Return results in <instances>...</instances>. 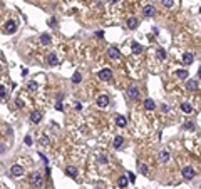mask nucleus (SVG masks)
I'll list each match as a JSON object with an SVG mask.
<instances>
[{
  "label": "nucleus",
  "instance_id": "obj_1",
  "mask_svg": "<svg viewBox=\"0 0 201 189\" xmlns=\"http://www.w3.org/2000/svg\"><path fill=\"white\" fill-rule=\"evenodd\" d=\"M17 32V24L15 20H7L5 25H4V34L7 35H12V34H15Z\"/></svg>",
  "mask_w": 201,
  "mask_h": 189
},
{
  "label": "nucleus",
  "instance_id": "obj_2",
  "mask_svg": "<svg viewBox=\"0 0 201 189\" xmlns=\"http://www.w3.org/2000/svg\"><path fill=\"white\" fill-rule=\"evenodd\" d=\"M24 172H25V171H24V167H22L20 164H14V166L10 167V176L12 178H20V176H24Z\"/></svg>",
  "mask_w": 201,
  "mask_h": 189
},
{
  "label": "nucleus",
  "instance_id": "obj_3",
  "mask_svg": "<svg viewBox=\"0 0 201 189\" xmlns=\"http://www.w3.org/2000/svg\"><path fill=\"white\" fill-rule=\"evenodd\" d=\"M97 77L101 80H111V79H112V70H111V69H101V70L97 72Z\"/></svg>",
  "mask_w": 201,
  "mask_h": 189
},
{
  "label": "nucleus",
  "instance_id": "obj_4",
  "mask_svg": "<svg viewBox=\"0 0 201 189\" xmlns=\"http://www.w3.org/2000/svg\"><path fill=\"white\" fill-rule=\"evenodd\" d=\"M30 183H32V186H34V188H42V186H44V178H42L39 172H35V174H32Z\"/></svg>",
  "mask_w": 201,
  "mask_h": 189
},
{
  "label": "nucleus",
  "instance_id": "obj_5",
  "mask_svg": "<svg viewBox=\"0 0 201 189\" xmlns=\"http://www.w3.org/2000/svg\"><path fill=\"white\" fill-rule=\"evenodd\" d=\"M181 176H183L186 181H191V179L195 178V169L191 167V166H186V167H183V171H181Z\"/></svg>",
  "mask_w": 201,
  "mask_h": 189
},
{
  "label": "nucleus",
  "instance_id": "obj_6",
  "mask_svg": "<svg viewBox=\"0 0 201 189\" xmlns=\"http://www.w3.org/2000/svg\"><path fill=\"white\" fill-rule=\"evenodd\" d=\"M128 97L133 99V101H136V99L139 97V89H138L136 86H131L128 89Z\"/></svg>",
  "mask_w": 201,
  "mask_h": 189
},
{
  "label": "nucleus",
  "instance_id": "obj_7",
  "mask_svg": "<svg viewBox=\"0 0 201 189\" xmlns=\"http://www.w3.org/2000/svg\"><path fill=\"white\" fill-rule=\"evenodd\" d=\"M96 102H97L99 107H107V106H109V97L106 96V94H101V96L97 97V101H96Z\"/></svg>",
  "mask_w": 201,
  "mask_h": 189
},
{
  "label": "nucleus",
  "instance_id": "obj_8",
  "mask_svg": "<svg viewBox=\"0 0 201 189\" xmlns=\"http://www.w3.org/2000/svg\"><path fill=\"white\" fill-rule=\"evenodd\" d=\"M107 55L111 57V59H119V57H121V50H119L117 47H109L107 49Z\"/></svg>",
  "mask_w": 201,
  "mask_h": 189
},
{
  "label": "nucleus",
  "instance_id": "obj_9",
  "mask_svg": "<svg viewBox=\"0 0 201 189\" xmlns=\"http://www.w3.org/2000/svg\"><path fill=\"white\" fill-rule=\"evenodd\" d=\"M40 121H42V112H40V111H34V112L30 114V122L39 124Z\"/></svg>",
  "mask_w": 201,
  "mask_h": 189
},
{
  "label": "nucleus",
  "instance_id": "obj_10",
  "mask_svg": "<svg viewBox=\"0 0 201 189\" xmlns=\"http://www.w3.org/2000/svg\"><path fill=\"white\" fill-rule=\"evenodd\" d=\"M47 62H49V65H57V64H59V57H57V54L50 52V54L47 55Z\"/></svg>",
  "mask_w": 201,
  "mask_h": 189
},
{
  "label": "nucleus",
  "instance_id": "obj_11",
  "mask_svg": "<svg viewBox=\"0 0 201 189\" xmlns=\"http://www.w3.org/2000/svg\"><path fill=\"white\" fill-rule=\"evenodd\" d=\"M154 12H156V9L153 5H146L144 9H143V15L144 17H153L154 15Z\"/></svg>",
  "mask_w": 201,
  "mask_h": 189
},
{
  "label": "nucleus",
  "instance_id": "obj_12",
  "mask_svg": "<svg viewBox=\"0 0 201 189\" xmlns=\"http://www.w3.org/2000/svg\"><path fill=\"white\" fill-rule=\"evenodd\" d=\"M40 44L42 45H49V44H52V35L50 34H40Z\"/></svg>",
  "mask_w": 201,
  "mask_h": 189
},
{
  "label": "nucleus",
  "instance_id": "obj_13",
  "mask_svg": "<svg viewBox=\"0 0 201 189\" xmlns=\"http://www.w3.org/2000/svg\"><path fill=\"white\" fill-rule=\"evenodd\" d=\"M116 124H117L119 127H126V126H128V119L119 114V116H116Z\"/></svg>",
  "mask_w": 201,
  "mask_h": 189
},
{
  "label": "nucleus",
  "instance_id": "obj_14",
  "mask_svg": "<svg viewBox=\"0 0 201 189\" xmlns=\"http://www.w3.org/2000/svg\"><path fill=\"white\" fill-rule=\"evenodd\" d=\"M138 25H139V22H138V19H136V17H129L128 19V27L129 29H138Z\"/></svg>",
  "mask_w": 201,
  "mask_h": 189
},
{
  "label": "nucleus",
  "instance_id": "obj_15",
  "mask_svg": "<svg viewBox=\"0 0 201 189\" xmlns=\"http://www.w3.org/2000/svg\"><path fill=\"white\" fill-rule=\"evenodd\" d=\"M193 60H195V55H193V54H189V52H186V54H183V62H184L186 65H189V64H193Z\"/></svg>",
  "mask_w": 201,
  "mask_h": 189
},
{
  "label": "nucleus",
  "instance_id": "obj_16",
  "mask_svg": "<svg viewBox=\"0 0 201 189\" xmlns=\"http://www.w3.org/2000/svg\"><path fill=\"white\" fill-rule=\"evenodd\" d=\"M66 174L69 176V178H76V176H77V169L74 167V166H67V167H66Z\"/></svg>",
  "mask_w": 201,
  "mask_h": 189
},
{
  "label": "nucleus",
  "instance_id": "obj_17",
  "mask_svg": "<svg viewBox=\"0 0 201 189\" xmlns=\"http://www.w3.org/2000/svg\"><path fill=\"white\" fill-rule=\"evenodd\" d=\"M154 107H156V104H154L153 99H146L144 101V109L146 111H154Z\"/></svg>",
  "mask_w": 201,
  "mask_h": 189
},
{
  "label": "nucleus",
  "instance_id": "obj_18",
  "mask_svg": "<svg viewBox=\"0 0 201 189\" xmlns=\"http://www.w3.org/2000/svg\"><path fill=\"white\" fill-rule=\"evenodd\" d=\"M196 87H198V82H196L195 79H191V80H188V82H186V89H188L189 92L196 91Z\"/></svg>",
  "mask_w": 201,
  "mask_h": 189
},
{
  "label": "nucleus",
  "instance_id": "obj_19",
  "mask_svg": "<svg viewBox=\"0 0 201 189\" xmlns=\"http://www.w3.org/2000/svg\"><path fill=\"white\" fill-rule=\"evenodd\" d=\"M181 111H183L184 114H191L193 112V106H191L189 102H183L181 104Z\"/></svg>",
  "mask_w": 201,
  "mask_h": 189
},
{
  "label": "nucleus",
  "instance_id": "obj_20",
  "mask_svg": "<svg viewBox=\"0 0 201 189\" xmlns=\"http://www.w3.org/2000/svg\"><path fill=\"white\" fill-rule=\"evenodd\" d=\"M122 144H124V137H122V136H116V137H114V149H119Z\"/></svg>",
  "mask_w": 201,
  "mask_h": 189
},
{
  "label": "nucleus",
  "instance_id": "obj_21",
  "mask_svg": "<svg viewBox=\"0 0 201 189\" xmlns=\"http://www.w3.org/2000/svg\"><path fill=\"white\" fill-rule=\"evenodd\" d=\"M159 161H161V162H168V161H169V152L163 149V151L159 152Z\"/></svg>",
  "mask_w": 201,
  "mask_h": 189
},
{
  "label": "nucleus",
  "instance_id": "obj_22",
  "mask_svg": "<svg viewBox=\"0 0 201 189\" xmlns=\"http://www.w3.org/2000/svg\"><path fill=\"white\" fill-rule=\"evenodd\" d=\"M72 82H74V84H81V82H82V74H81V72H74Z\"/></svg>",
  "mask_w": 201,
  "mask_h": 189
},
{
  "label": "nucleus",
  "instance_id": "obj_23",
  "mask_svg": "<svg viewBox=\"0 0 201 189\" xmlns=\"http://www.w3.org/2000/svg\"><path fill=\"white\" fill-rule=\"evenodd\" d=\"M131 47H133L134 54H141V52H143V47H141V44H138V42H133V44H131Z\"/></svg>",
  "mask_w": 201,
  "mask_h": 189
},
{
  "label": "nucleus",
  "instance_id": "obj_24",
  "mask_svg": "<svg viewBox=\"0 0 201 189\" xmlns=\"http://www.w3.org/2000/svg\"><path fill=\"white\" fill-rule=\"evenodd\" d=\"M138 171H139L143 176H146V174H148V166L143 164V162H139V164H138Z\"/></svg>",
  "mask_w": 201,
  "mask_h": 189
},
{
  "label": "nucleus",
  "instance_id": "obj_25",
  "mask_svg": "<svg viewBox=\"0 0 201 189\" xmlns=\"http://www.w3.org/2000/svg\"><path fill=\"white\" fill-rule=\"evenodd\" d=\"M117 184L121 188H126V186H128V178H126V176H121V178L117 179Z\"/></svg>",
  "mask_w": 201,
  "mask_h": 189
},
{
  "label": "nucleus",
  "instance_id": "obj_26",
  "mask_svg": "<svg viewBox=\"0 0 201 189\" xmlns=\"http://www.w3.org/2000/svg\"><path fill=\"white\" fill-rule=\"evenodd\" d=\"M156 54H158V59H159V60H164V59H166V50H164V49H158Z\"/></svg>",
  "mask_w": 201,
  "mask_h": 189
},
{
  "label": "nucleus",
  "instance_id": "obj_27",
  "mask_svg": "<svg viewBox=\"0 0 201 189\" xmlns=\"http://www.w3.org/2000/svg\"><path fill=\"white\" fill-rule=\"evenodd\" d=\"M176 75L179 77V79H186V77H188V70H186V69H183V70H178V72H176Z\"/></svg>",
  "mask_w": 201,
  "mask_h": 189
},
{
  "label": "nucleus",
  "instance_id": "obj_28",
  "mask_svg": "<svg viewBox=\"0 0 201 189\" xmlns=\"http://www.w3.org/2000/svg\"><path fill=\"white\" fill-rule=\"evenodd\" d=\"M37 87H39L37 82H29V84H27V89H29V91H37Z\"/></svg>",
  "mask_w": 201,
  "mask_h": 189
},
{
  "label": "nucleus",
  "instance_id": "obj_29",
  "mask_svg": "<svg viewBox=\"0 0 201 189\" xmlns=\"http://www.w3.org/2000/svg\"><path fill=\"white\" fill-rule=\"evenodd\" d=\"M7 96V89H5V86H0V97L4 99Z\"/></svg>",
  "mask_w": 201,
  "mask_h": 189
},
{
  "label": "nucleus",
  "instance_id": "obj_30",
  "mask_svg": "<svg viewBox=\"0 0 201 189\" xmlns=\"http://www.w3.org/2000/svg\"><path fill=\"white\" fill-rule=\"evenodd\" d=\"M55 111H61V112L64 111V106H62L61 101H57V104H55Z\"/></svg>",
  "mask_w": 201,
  "mask_h": 189
},
{
  "label": "nucleus",
  "instance_id": "obj_31",
  "mask_svg": "<svg viewBox=\"0 0 201 189\" xmlns=\"http://www.w3.org/2000/svg\"><path fill=\"white\" fill-rule=\"evenodd\" d=\"M161 2H163V5H164V7H171V5H173V0H161Z\"/></svg>",
  "mask_w": 201,
  "mask_h": 189
},
{
  "label": "nucleus",
  "instance_id": "obj_32",
  "mask_svg": "<svg viewBox=\"0 0 201 189\" xmlns=\"http://www.w3.org/2000/svg\"><path fill=\"white\" fill-rule=\"evenodd\" d=\"M128 176H129V181H131V183L136 181V174H134V172H128Z\"/></svg>",
  "mask_w": 201,
  "mask_h": 189
},
{
  "label": "nucleus",
  "instance_id": "obj_33",
  "mask_svg": "<svg viewBox=\"0 0 201 189\" xmlns=\"http://www.w3.org/2000/svg\"><path fill=\"white\" fill-rule=\"evenodd\" d=\"M183 127H184V129H193V127H195V124H193V122H186Z\"/></svg>",
  "mask_w": 201,
  "mask_h": 189
},
{
  "label": "nucleus",
  "instance_id": "obj_34",
  "mask_svg": "<svg viewBox=\"0 0 201 189\" xmlns=\"http://www.w3.org/2000/svg\"><path fill=\"white\" fill-rule=\"evenodd\" d=\"M99 162H101V164H106V162H107V157H106V156H101V157H99Z\"/></svg>",
  "mask_w": 201,
  "mask_h": 189
},
{
  "label": "nucleus",
  "instance_id": "obj_35",
  "mask_svg": "<svg viewBox=\"0 0 201 189\" xmlns=\"http://www.w3.org/2000/svg\"><path fill=\"white\" fill-rule=\"evenodd\" d=\"M49 25H50V27H55V25H57V20H55V19H50V20H49Z\"/></svg>",
  "mask_w": 201,
  "mask_h": 189
},
{
  "label": "nucleus",
  "instance_id": "obj_36",
  "mask_svg": "<svg viewBox=\"0 0 201 189\" xmlns=\"http://www.w3.org/2000/svg\"><path fill=\"white\" fill-rule=\"evenodd\" d=\"M161 111H163V112H168V111H169V106L163 104V106H161Z\"/></svg>",
  "mask_w": 201,
  "mask_h": 189
},
{
  "label": "nucleus",
  "instance_id": "obj_37",
  "mask_svg": "<svg viewBox=\"0 0 201 189\" xmlns=\"http://www.w3.org/2000/svg\"><path fill=\"white\" fill-rule=\"evenodd\" d=\"M25 144H27V146H30V144H32V137H30V136H27V137H25Z\"/></svg>",
  "mask_w": 201,
  "mask_h": 189
},
{
  "label": "nucleus",
  "instance_id": "obj_38",
  "mask_svg": "<svg viewBox=\"0 0 201 189\" xmlns=\"http://www.w3.org/2000/svg\"><path fill=\"white\" fill-rule=\"evenodd\" d=\"M82 109V104L81 102H76V111H81Z\"/></svg>",
  "mask_w": 201,
  "mask_h": 189
},
{
  "label": "nucleus",
  "instance_id": "obj_39",
  "mask_svg": "<svg viewBox=\"0 0 201 189\" xmlns=\"http://www.w3.org/2000/svg\"><path fill=\"white\" fill-rule=\"evenodd\" d=\"M15 104H17V106H19V107H22V106H24V102H22L20 99H17V101H15Z\"/></svg>",
  "mask_w": 201,
  "mask_h": 189
},
{
  "label": "nucleus",
  "instance_id": "obj_40",
  "mask_svg": "<svg viewBox=\"0 0 201 189\" xmlns=\"http://www.w3.org/2000/svg\"><path fill=\"white\" fill-rule=\"evenodd\" d=\"M4 151H5V146H4V144H0V154H4Z\"/></svg>",
  "mask_w": 201,
  "mask_h": 189
},
{
  "label": "nucleus",
  "instance_id": "obj_41",
  "mask_svg": "<svg viewBox=\"0 0 201 189\" xmlns=\"http://www.w3.org/2000/svg\"><path fill=\"white\" fill-rule=\"evenodd\" d=\"M96 35H97V37H104V32L99 30V32H96Z\"/></svg>",
  "mask_w": 201,
  "mask_h": 189
},
{
  "label": "nucleus",
  "instance_id": "obj_42",
  "mask_svg": "<svg viewBox=\"0 0 201 189\" xmlns=\"http://www.w3.org/2000/svg\"><path fill=\"white\" fill-rule=\"evenodd\" d=\"M62 99H64V94H59V96H57V101H61L62 102Z\"/></svg>",
  "mask_w": 201,
  "mask_h": 189
},
{
  "label": "nucleus",
  "instance_id": "obj_43",
  "mask_svg": "<svg viewBox=\"0 0 201 189\" xmlns=\"http://www.w3.org/2000/svg\"><path fill=\"white\" fill-rule=\"evenodd\" d=\"M42 144H49V139H47V137H42Z\"/></svg>",
  "mask_w": 201,
  "mask_h": 189
},
{
  "label": "nucleus",
  "instance_id": "obj_44",
  "mask_svg": "<svg viewBox=\"0 0 201 189\" xmlns=\"http://www.w3.org/2000/svg\"><path fill=\"white\" fill-rule=\"evenodd\" d=\"M198 75H200V79H201V69H200V70H198Z\"/></svg>",
  "mask_w": 201,
  "mask_h": 189
}]
</instances>
